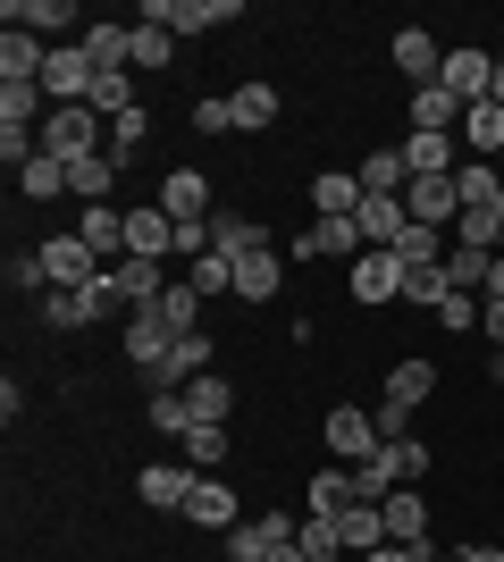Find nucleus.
<instances>
[{
  "label": "nucleus",
  "instance_id": "nucleus-1",
  "mask_svg": "<svg viewBox=\"0 0 504 562\" xmlns=\"http://www.w3.org/2000/svg\"><path fill=\"white\" fill-rule=\"evenodd\" d=\"M43 151L51 160H93V151H110V117L101 110H51L43 117Z\"/></svg>",
  "mask_w": 504,
  "mask_h": 562
},
{
  "label": "nucleus",
  "instance_id": "nucleus-2",
  "mask_svg": "<svg viewBox=\"0 0 504 562\" xmlns=\"http://www.w3.org/2000/svg\"><path fill=\"white\" fill-rule=\"evenodd\" d=\"M43 101H51V110H85V101H93V59H85V43H51Z\"/></svg>",
  "mask_w": 504,
  "mask_h": 562
},
{
  "label": "nucleus",
  "instance_id": "nucleus-3",
  "mask_svg": "<svg viewBox=\"0 0 504 562\" xmlns=\"http://www.w3.org/2000/svg\"><path fill=\"white\" fill-rule=\"evenodd\" d=\"M236 18L244 0H144V25H168V34H219Z\"/></svg>",
  "mask_w": 504,
  "mask_h": 562
},
{
  "label": "nucleus",
  "instance_id": "nucleus-4",
  "mask_svg": "<svg viewBox=\"0 0 504 562\" xmlns=\"http://www.w3.org/2000/svg\"><path fill=\"white\" fill-rule=\"evenodd\" d=\"M320 437H328L336 470H354V462H370V453L387 446V437H379V420H370V412H361V403H336L328 420H320Z\"/></svg>",
  "mask_w": 504,
  "mask_h": 562
},
{
  "label": "nucleus",
  "instance_id": "nucleus-5",
  "mask_svg": "<svg viewBox=\"0 0 504 562\" xmlns=\"http://www.w3.org/2000/svg\"><path fill=\"white\" fill-rule=\"evenodd\" d=\"M294 529H303V520H287V513H253V520H236V529H227V562H269L278 546H294Z\"/></svg>",
  "mask_w": 504,
  "mask_h": 562
},
{
  "label": "nucleus",
  "instance_id": "nucleus-6",
  "mask_svg": "<svg viewBox=\"0 0 504 562\" xmlns=\"http://www.w3.org/2000/svg\"><path fill=\"white\" fill-rule=\"evenodd\" d=\"M168 352H177V336H168L160 319H152V311H135V319H126V361H135V370L152 378V395L168 386Z\"/></svg>",
  "mask_w": 504,
  "mask_h": 562
},
{
  "label": "nucleus",
  "instance_id": "nucleus-7",
  "mask_svg": "<svg viewBox=\"0 0 504 562\" xmlns=\"http://www.w3.org/2000/svg\"><path fill=\"white\" fill-rule=\"evenodd\" d=\"M437 85H446L462 110H471V101H488V93H496V50H446Z\"/></svg>",
  "mask_w": 504,
  "mask_h": 562
},
{
  "label": "nucleus",
  "instance_id": "nucleus-8",
  "mask_svg": "<svg viewBox=\"0 0 504 562\" xmlns=\"http://www.w3.org/2000/svg\"><path fill=\"white\" fill-rule=\"evenodd\" d=\"M404 211H412V227H446V235H455V218H462L455 177H412V186H404Z\"/></svg>",
  "mask_w": 504,
  "mask_h": 562
},
{
  "label": "nucleus",
  "instance_id": "nucleus-9",
  "mask_svg": "<svg viewBox=\"0 0 504 562\" xmlns=\"http://www.w3.org/2000/svg\"><path fill=\"white\" fill-rule=\"evenodd\" d=\"M160 211L177 218V227H211V186H202V177H193V168H168L160 177Z\"/></svg>",
  "mask_w": 504,
  "mask_h": 562
},
{
  "label": "nucleus",
  "instance_id": "nucleus-10",
  "mask_svg": "<svg viewBox=\"0 0 504 562\" xmlns=\"http://www.w3.org/2000/svg\"><path fill=\"white\" fill-rule=\"evenodd\" d=\"M387 59H395V68H404L412 85H437V68H446V43H437L429 25H404V34L387 43Z\"/></svg>",
  "mask_w": 504,
  "mask_h": 562
},
{
  "label": "nucleus",
  "instance_id": "nucleus-11",
  "mask_svg": "<svg viewBox=\"0 0 504 562\" xmlns=\"http://www.w3.org/2000/svg\"><path fill=\"white\" fill-rule=\"evenodd\" d=\"M186 520H193V529H219V538H227V529L244 520V504H236V487H227V479H193Z\"/></svg>",
  "mask_w": 504,
  "mask_h": 562
},
{
  "label": "nucleus",
  "instance_id": "nucleus-12",
  "mask_svg": "<svg viewBox=\"0 0 504 562\" xmlns=\"http://www.w3.org/2000/svg\"><path fill=\"white\" fill-rule=\"evenodd\" d=\"M193 479H202V470H186V462H144V479H135V495H144L152 513H186Z\"/></svg>",
  "mask_w": 504,
  "mask_h": 562
},
{
  "label": "nucleus",
  "instance_id": "nucleus-13",
  "mask_svg": "<svg viewBox=\"0 0 504 562\" xmlns=\"http://www.w3.org/2000/svg\"><path fill=\"white\" fill-rule=\"evenodd\" d=\"M76 235H85V252H93L101 269H119V260H126V211H110V202H93V211L76 218Z\"/></svg>",
  "mask_w": 504,
  "mask_h": 562
},
{
  "label": "nucleus",
  "instance_id": "nucleus-14",
  "mask_svg": "<svg viewBox=\"0 0 504 562\" xmlns=\"http://www.w3.org/2000/svg\"><path fill=\"white\" fill-rule=\"evenodd\" d=\"M126 252H135V260H168V252H177V218H168L160 202L126 211Z\"/></svg>",
  "mask_w": 504,
  "mask_h": 562
},
{
  "label": "nucleus",
  "instance_id": "nucleus-15",
  "mask_svg": "<svg viewBox=\"0 0 504 562\" xmlns=\"http://www.w3.org/2000/svg\"><path fill=\"white\" fill-rule=\"evenodd\" d=\"M0 25H18V34H34V43H59V34H68L76 25V0H9V9H0Z\"/></svg>",
  "mask_w": 504,
  "mask_h": 562
},
{
  "label": "nucleus",
  "instance_id": "nucleus-16",
  "mask_svg": "<svg viewBox=\"0 0 504 562\" xmlns=\"http://www.w3.org/2000/svg\"><path fill=\"white\" fill-rule=\"evenodd\" d=\"M354 177H361V202H404V186H412L404 151H361Z\"/></svg>",
  "mask_w": 504,
  "mask_h": 562
},
{
  "label": "nucleus",
  "instance_id": "nucleus-17",
  "mask_svg": "<svg viewBox=\"0 0 504 562\" xmlns=\"http://www.w3.org/2000/svg\"><path fill=\"white\" fill-rule=\"evenodd\" d=\"M404 294V252H361L354 260V303H395Z\"/></svg>",
  "mask_w": 504,
  "mask_h": 562
},
{
  "label": "nucleus",
  "instance_id": "nucleus-18",
  "mask_svg": "<svg viewBox=\"0 0 504 562\" xmlns=\"http://www.w3.org/2000/svg\"><path fill=\"white\" fill-rule=\"evenodd\" d=\"M43 278L51 285H93L101 260L85 252V235H51V244H43Z\"/></svg>",
  "mask_w": 504,
  "mask_h": 562
},
{
  "label": "nucleus",
  "instance_id": "nucleus-19",
  "mask_svg": "<svg viewBox=\"0 0 504 562\" xmlns=\"http://www.w3.org/2000/svg\"><path fill=\"white\" fill-rule=\"evenodd\" d=\"M395 151H404L412 177H455V168H462V143H455V135H421V126H412Z\"/></svg>",
  "mask_w": 504,
  "mask_h": 562
},
{
  "label": "nucleus",
  "instance_id": "nucleus-20",
  "mask_svg": "<svg viewBox=\"0 0 504 562\" xmlns=\"http://www.w3.org/2000/svg\"><path fill=\"white\" fill-rule=\"evenodd\" d=\"M43 59H51V43H34V34H18V25H0V85H43Z\"/></svg>",
  "mask_w": 504,
  "mask_h": 562
},
{
  "label": "nucleus",
  "instance_id": "nucleus-21",
  "mask_svg": "<svg viewBox=\"0 0 504 562\" xmlns=\"http://www.w3.org/2000/svg\"><path fill=\"white\" fill-rule=\"evenodd\" d=\"M379 513H387V546H429V504H421V487H395Z\"/></svg>",
  "mask_w": 504,
  "mask_h": 562
},
{
  "label": "nucleus",
  "instance_id": "nucleus-22",
  "mask_svg": "<svg viewBox=\"0 0 504 562\" xmlns=\"http://www.w3.org/2000/svg\"><path fill=\"white\" fill-rule=\"evenodd\" d=\"M462 151H471V160H496L504 151V101H471V110H462Z\"/></svg>",
  "mask_w": 504,
  "mask_h": 562
},
{
  "label": "nucleus",
  "instance_id": "nucleus-23",
  "mask_svg": "<svg viewBox=\"0 0 504 562\" xmlns=\"http://www.w3.org/2000/svg\"><path fill=\"white\" fill-rule=\"evenodd\" d=\"M354 227H361V244H370V252H395V244H404V227H412V211H404V202H361Z\"/></svg>",
  "mask_w": 504,
  "mask_h": 562
},
{
  "label": "nucleus",
  "instance_id": "nucleus-24",
  "mask_svg": "<svg viewBox=\"0 0 504 562\" xmlns=\"http://www.w3.org/2000/svg\"><path fill=\"white\" fill-rule=\"evenodd\" d=\"M278 285H287V260L269 252V244H261V252H244V260H236V303H269Z\"/></svg>",
  "mask_w": 504,
  "mask_h": 562
},
{
  "label": "nucleus",
  "instance_id": "nucleus-25",
  "mask_svg": "<svg viewBox=\"0 0 504 562\" xmlns=\"http://www.w3.org/2000/svg\"><path fill=\"white\" fill-rule=\"evenodd\" d=\"M110 278H119L126 311H160V294H168V278H160V260H135V252H126L119 269H110Z\"/></svg>",
  "mask_w": 504,
  "mask_h": 562
},
{
  "label": "nucleus",
  "instance_id": "nucleus-26",
  "mask_svg": "<svg viewBox=\"0 0 504 562\" xmlns=\"http://www.w3.org/2000/svg\"><path fill=\"white\" fill-rule=\"evenodd\" d=\"M429 395H437V361H395V370H387V395H379V403H395V412H421Z\"/></svg>",
  "mask_w": 504,
  "mask_h": 562
},
{
  "label": "nucleus",
  "instance_id": "nucleus-27",
  "mask_svg": "<svg viewBox=\"0 0 504 562\" xmlns=\"http://www.w3.org/2000/svg\"><path fill=\"white\" fill-rule=\"evenodd\" d=\"M312 211L320 218H354L361 211V177H354V168H320V177H312Z\"/></svg>",
  "mask_w": 504,
  "mask_h": 562
},
{
  "label": "nucleus",
  "instance_id": "nucleus-28",
  "mask_svg": "<svg viewBox=\"0 0 504 562\" xmlns=\"http://www.w3.org/2000/svg\"><path fill=\"white\" fill-rule=\"evenodd\" d=\"M455 193H462V211H504V168L496 160H462Z\"/></svg>",
  "mask_w": 504,
  "mask_h": 562
},
{
  "label": "nucleus",
  "instance_id": "nucleus-29",
  "mask_svg": "<svg viewBox=\"0 0 504 562\" xmlns=\"http://www.w3.org/2000/svg\"><path fill=\"white\" fill-rule=\"evenodd\" d=\"M412 126H421V135H462V101L446 93V85H421V93H412Z\"/></svg>",
  "mask_w": 504,
  "mask_h": 562
},
{
  "label": "nucleus",
  "instance_id": "nucleus-30",
  "mask_svg": "<svg viewBox=\"0 0 504 562\" xmlns=\"http://www.w3.org/2000/svg\"><path fill=\"white\" fill-rule=\"evenodd\" d=\"M177 462H186V470H202V479H219V462H227V428L193 420L186 437H177Z\"/></svg>",
  "mask_w": 504,
  "mask_h": 562
},
{
  "label": "nucleus",
  "instance_id": "nucleus-31",
  "mask_svg": "<svg viewBox=\"0 0 504 562\" xmlns=\"http://www.w3.org/2000/svg\"><path fill=\"white\" fill-rule=\"evenodd\" d=\"M34 117H51L43 85H0V135H34Z\"/></svg>",
  "mask_w": 504,
  "mask_h": 562
},
{
  "label": "nucleus",
  "instance_id": "nucleus-32",
  "mask_svg": "<svg viewBox=\"0 0 504 562\" xmlns=\"http://www.w3.org/2000/svg\"><path fill=\"white\" fill-rule=\"evenodd\" d=\"M110 186H119V160L110 151H93V160H68V193L93 211V202H110Z\"/></svg>",
  "mask_w": 504,
  "mask_h": 562
},
{
  "label": "nucleus",
  "instance_id": "nucleus-33",
  "mask_svg": "<svg viewBox=\"0 0 504 562\" xmlns=\"http://www.w3.org/2000/svg\"><path fill=\"white\" fill-rule=\"evenodd\" d=\"M227 110H236V135H261V126H278V85H236Z\"/></svg>",
  "mask_w": 504,
  "mask_h": 562
},
{
  "label": "nucleus",
  "instance_id": "nucleus-34",
  "mask_svg": "<svg viewBox=\"0 0 504 562\" xmlns=\"http://www.w3.org/2000/svg\"><path fill=\"white\" fill-rule=\"evenodd\" d=\"M269 235H261V218H244V211H219L211 218V252H227V260H244V252H261Z\"/></svg>",
  "mask_w": 504,
  "mask_h": 562
},
{
  "label": "nucleus",
  "instance_id": "nucleus-35",
  "mask_svg": "<svg viewBox=\"0 0 504 562\" xmlns=\"http://www.w3.org/2000/svg\"><path fill=\"white\" fill-rule=\"evenodd\" d=\"M354 504H361V495H354V470H320V479H312V487H303V513H354Z\"/></svg>",
  "mask_w": 504,
  "mask_h": 562
},
{
  "label": "nucleus",
  "instance_id": "nucleus-36",
  "mask_svg": "<svg viewBox=\"0 0 504 562\" xmlns=\"http://www.w3.org/2000/svg\"><path fill=\"white\" fill-rule=\"evenodd\" d=\"M186 403H193V420H211V428H227V412H236V386H227V378L219 370H202L186 386Z\"/></svg>",
  "mask_w": 504,
  "mask_h": 562
},
{
  "label": "nucleus",
  "instance_id": "nucleus-37",
  "mask_svg": "<svg viewBox=\"0 0 504 562\" xmlns=\"http://www.w3.org/2000/svg\"><path fill=\"white\" fill-rule=\"evenodd\" d=\"M18 193H25V202H59V193H68V160L34 151V160L18 168Z\"/></svg>",
  "mask_w": 504,
  "mask_h": 562
},
{
  "label": "nucleus",
  "instance_id": "nucleus-38",
  "mask_svg": "<svg viewBox=\"0 0 504 562\" xmlns=\"http://www.w3.org/2000/svg\"><path fill=\"white\" fill-rule=\"evenodd\" d=\"M336 529H345V554H379V546H387V513H379V504L336 513Z\"/></svg>",
  "mask_w": 504,
  "mask_h": 562
},
{
  "label": "nucleus",
  "instance_id": "nucleus-39",
  "mask_svg": "<svg viewBox=\"0 0 504 562\" xmlns=\"http://www.w3.org/2000/svg\"><path fill=\"white\" fill-rule=\"evenodd\" d=\"M152 319H160L168 336H193V328H202V294H193V285L177 278V285L160 294V311H152Z\"/></svg>",
  "mask_w": 504,
  "mask_h": 562
},
{
  "label": "nucleus",
  "instance_id": "nucleus-40",
  "mask_svg": "<svg viewBox=\"0 0 504 562\" xmlns=\"http://www.w3.org/2000/svg\"><path fill=\"white\" fill-rule=\"evenodd\" d=\"M294 546H303V554H312V562H345V529H336L328 513H303V529H294Z\"/></svg>",
  "mask_w": 504,
  "mask_h": 562
},
{
  "label": "nucleus",
  "instance_id": "nucleus-41",
  "mask_svg": "<svg viewBox=\"0 0 504 562\" xmlns=\"http://www.w3.org/2000/svg\"><path fill=\"white\" fill-rule=\"evenodd\" d=\"M211 361H219V352H211V336H202V328L177 336V352H168V386H193V378L211 370Z\"/></svg>",
  "mask_w": 504,
  "mask_h": 562
},
{
  "label": "nucleus",
  "instance_id": "nucleus-42",
  "mask_svg": "<svg viewBox=\"0 0 504 562\" xmlns=\"http://www.w3.org/2000/svg\"><path fill=\"white\" fill-rule=\"evenodd\" d=\"M85 110H101V117L144 110V101H135V68H119V76H93V101H85Z\"/></svg>",
  "mask_w": 504,
  "mask_h": 562
},
{
  "label": "nucleus",
  "instance_id": "nucleus-43",
  "mask_svg": "<svg viewBox=\"0 0 504 562\" xmlns=\"http://www.w3.org/2000/svg\"><path fill=\"white\" fill-rule=\"evenodd\" d=\"M168 59H177V34H168V25H144V18H135V76H160Z\"/></svg>",
  "mask_w": 504,
  "mask_h": 562
},
{
  "label": "nucleus",
  "instance_id": "nucleus-44",
  "mask_svg": "<svg viewBox=\"0 0 504 562\" xmlns=\"http://www.w3.org/2000/svg\"><path fill=\"white\" fill-rule=\"evenodd\" d=\"M395 487H404V479H395V462H387V446L370 453V462H354V495H361V504H387V495H395Z\"/></svg>",
  "mask_w": 504,
  "mask_h": 562
},
{
  "label": "nucleus",
  "instance_id": "nucleus-45",
  "mask_svg": "<svg viewBox=\"0 0 504 562\" xmlns=\"http://www.w3.org/2000/svg\"><path fill=\"white\" fill-rule=\"evenodd\" d=\"M186 285L202 294V303H211V294H236V260H227V252H202V260L186 269Z\"/></svg>",
  "mask_w": 504,
  "mask_h": 562
},
{
  "label": "nucleus",
  "instance_id": "nucleus-46",
  "mask_svg": "<svg viewBox=\"0 0 504 562\" xmlns=\"http://www.w3.org/2000/svg\"><path fill=\"white\" fill-rule=\"evenodd\" d=\"M455 294V278H446V260H429V269H404V303H421V311H437Z\"/></svg>",
  "mask_w": 504,
  "mask_h": 562
},
{
  "label": "nucleus",
  "instance_id": "nucleus-47",
  "mask_svg": "<svg viewBox=\"0 0 504 562\" xmlns=\"http://www.w3.org/2000/svg\"><path fill=\"white\" fill-rule=\"evenodd\" d=\"M186 428H193L186 386H160V395H152V437H186Z\"/></svg>",
  "mask_w": 504,
  "mask_h": 562
},
{
  "label": "nucleus",
  "instance_id": "nucleus-48",
  "mask_svg": "<svg viewBox=\"0 0 504 562\" xmlns=\"http://www.w3.org/2000/svg\"><path fill=\"white\" fill-rule=\"evenodd\" d=\"M152 143V110H126V117H110V160H135V151H144Z\"/></svg>",
  "mask_w": 504,
  "mask_h": 562
},
{
  "label": "nucleus",
  "instance_id": "nucleus-49",
  "mask_svg": "<svg viewBox=\"0 0 504 562\" xmlns=\"http://www.w3.org/2000/svg\"><path fill=\"white\" fill-rule=\"evenodd\" d=\"M488 269H496V252H462V244H446V278H455V294H480Z\"/></svg>",
  "mask_w": 504,
  "mask_h": 562
},
{
  "label": "nucleus",
  "instance_id": "nucleus-50",
  "mask_svg": "<svg viewBox=\"0 0 504 562\" xmlns=\"http://www.w3.org/2000/svg\"><path fill=\"white\" fill-rule=\"evenodd\" d=\"M387 462H395V479H404V487H421V479H429V446H421V437H387Z\"/></svg>",
  "mask_w": 504,
  "mask_h": 562
},
{
  "label": "nucleus",
  "instance_id": "nucleus-51",
  "mask_svg": "<svg viewBox=\"0 0 504 562\" xmlns=\"http://www.w3.org/2000/svg\"><path fill=\"white\" fill-rule=\"evenodd\" d=\"M437 328H446V336L480 328V294H446V303H437Z\"/></svg>",
  "mask_w": 504,
  "mask_h": 562
},
{
  "label": "nucleus",
  "instance_id": "nucleus-52",
  "mask_svg": "<svg viewBox=\"0 0 504 562\" xmlns=\"http://www.w3.org/2000/svg\"><path fill=\"white\" fill-rule=\"evenodd\" d=\"M193 126H202V135H236V110H227V93H202V101H193Z\"/></svg>",
  "mask_w": 504,
  "mask_h": 562
},
{
  "label": "nucleus",
  "instance_id": "nucleus-53",
  "mask_svg": "<svg viewBox=\"0 0 504 562\" xmlns=\"http://www.w3.org/2000/svg\"><path fill=\"white\" fill-rule=\"evenodd\" d=\"M9 285H18V294H34V285H43V294H51V278H43V252H18V260H9Z\"/></svg>",
  "mask_w": 504,
  "mask_h": 562
},
{
  "label": "nucleus",
  "instance_id": "nucleus-54",
  "mask_svg": "<svg viewBox=\"0 0 504 562\" xmlns=\"http://www.w3.org/2000/svg\"><path fill=\"white\" fill-rule=\"evenodd\" d=\"M437 546H379V554H361V562H429Z\"/></svg>",
  "mask_w": 504,
  "mask_h": 562
},
{
  "label": "nucleus",
  "instance_id": "nucleus-55",
  "mask_svg": "<svg viewBox=\"0 0 504 562\" xmlns=\"http://www.w3.org/2000/svg\"><path fill=\"white\" fill-rule=\"evenodd\" d=\"M480 328H488V345H504V303H480Z\"/></svg>",
  "mask_w": 504,
  "mask_h": 562
},
{
  "label": "nucleus",
  "instance_id": "nucleus-56",
  "mask_svg": "<svg viewBox=\"0 0 504 562\" xmlns=\"http://www.w3.org/2000/svg\"><path fill=\"white\" fill-rule=\"evenodd\" d=\"M462 562H504V546H462Z\"/></svg>",
  "mask_w": 504,
  "mask_h": 562
},
{
  "label": "nucleus",
  "instance_id": "nucleus-57",
  "mask_svg": "<svg viewBox=\"0 0 504 562\" xmlns=\"http://www.w3.org/2000/svg\"><path fill=\"white\" fill-rule=\"evenodd\" d=\"M488 303H504V260H496V269H488Z\"/></svg>",
  "mask_w": 504,
  "mask_h": 562
},
{
  "label": "nucleus",
  "instance_id": "nucleus-58",
  "mask_svg": "<svg viewBox=\"0 0 504 562\" xmlns=\"http://www.w3.org/2000/svg\"><path fill=\"white\" fill-rule=\"evenodd\" d=\"M269 562H312V554H303V546H278V554H269Z\"/></svg>",
  "mask_w": 504,
  "mask_h": 562
},
{
  "label": "nucleus",
  "instance_id": "nucleus-59",
  "mask_svg": "<svg viewBox=\"0 0 504 562\" xmlns=\"http://www.w3.org/2000/svg\"><path fill=\"white\" fill-rule=\"evenodd\" d=\"M488 378H496V386H504V345H496V352H488Z\"/></svg>",
  "mask_w": 504,
  "mask_h": 562
},
{
  "label": "nucleus",
  "instance_id": "nucleus-60",
  "mask_svg": "<svg viewBox=\"0 0 504 562\" xmlns=\"http://www.w3.org/2000/svg\"><path fill=\"white\" fill-rule=\"evenodd\" d=\"M488 101H504V50H496V93H488Z\"/></svg>",
  "mask_w": 504,
  "mask_h": 562
},
{
  "label": "nucleus",
  "instance_id": "nucleus-61",
  "mask_svg": "<svg viewBox=\"0 0 504 562\" xmlns=\"http://www.w3.org/2000/svg\"><path fill=\"white\" fill-rule=\"evenodd\" d=\"M429 562H462V554H429Z\"/></svg>",
  "mask_w": 504,
  "mask_h": 562
},
{
  "label": "nucleus",
  "instance_id": "nucleus-62",
  "mask_svg": "<svg viewBox=\"0 0 504 562\" xmlns=\"http://www.w3.org/2000/svg\"><path fill=\"white\" fill-rule=\"evenodd\" d=\"M496 260H504V235H496Z\"/></svg>",
  "mask_w": 504,
  "mask_h": 562
},
{
  "label": "nucleus",
  "instance_id": "nucleus-63",
  "mask_svg": "<svg viewBox=\"0 0 504 562\" xmlns=\"http://www.w3.org/2000/svg\"><path fill=\"white\" fill-rule=\"evenodd\" d=\"M345 562H361V554H345Z\"/></svg>",
  "mask_w": 504,
  "mask_h": 562
},
{
  "label": "nucleus",
  "instance_id": "nucleus-64",
  "mask_svg": "<svg viewBox=\"0 0 504 562\" xmlns=\"http://www.w3.org/2000/svg\"><path fill=\"white\" fill-rule=\"evenodd\" d=\"M496 50H504V43H496Z\"/></svg>",
  "mask_w": 504,
  "mask_h": 562
}]
</instances>
